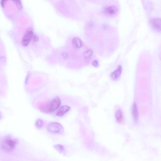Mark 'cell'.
Instances as JSON below:
<instances>
[{"label":"cell","instance_id":"7c38bea8","mask_svg":"<svg viewBox=\"0 0 161 161\" xmlns=\"http://www.w3.org/2000/svg\"><path fill=\"white\" fill-rule=\"evenodd\" d=\"M72 42L73 45L76 48H80L82 46L81 41L79 38H74Z\"/></svg>","mask_w":161,"mask_h":161},{"label":"cell","instance_id":"ac0fdd59","mask_svg":"<svg viewBox=\"0 0 161 161\" xmlns=\"http://www.w3.org/2000/svg\"><path fill=\"white\" fill-rule=\"evenodd\" d=\"M63 57L65 58H66L68 57V54L67 53L65 52L63 53L62 54Z\"/></svg>","mask_w":161,"mask_h":161},{"label":"cell","instance_id":"d6986e66","mask_svg":"<svg viewBox=\"0 0 161 161\" xmlns=\"http://www.w3.org/2000/svg\"><path fill=\"white\" fill-rule=\"evenodd\" d=\"M7 0H1V5L2 7L3 6L4 3Z\"/></svg>","mask_w":161,"mask_h":161},{"label":"cell","instance_id":"9a60e30c","mask_svg":"<svg viewBox=\"0 0 161 161\" xmlns=\"http://www.w3.org/2000/svg\"><path fill=\"white\" fill-rule=\"evenodd\" d=\"M16 5L17 8L19 10H21L22 8L21 0H12Z\"/></svg>","mask_w":161,"mask_h":161},{"label":"cell","instance_id":"5bb4252c","mask_svg":"<svg viewBox=\"0 0 161 161\" xmlns=\"http://www.w3.org/2000/svg\"><path fill=\"white\" fill-rule=\"evenodd\" d=\"M43 124H44V122L41 119H39L35 122V127L38 129H41L43 127Z\"/></svg>","mask_w":161,"mask_h":161},{"label":"cell","instance_id":"4fadbf2b","mask_svg":"<svg viewBox=\"0 0 161 161\" xmlns=\"http://www.w3.org/2000/svg\"><path fill=\"white\" fill-rule=\"evenodd\" d=\"M93 51L91 49L86 51L84 53V56L85 59H90L93 54Z\"/></svg>","mask_w":161,"mask_h":161},{"label":"cell","instance_id":"7a4b0ae2","mask_svg":"<svg viewBox=\"0 0 161 161\" xmlns=\"http://www.w3.org/2000/svg\"><path fill=\"white\" fill-rule=\"evenodd\" d=\"M61 100L59 97H56L47 104L42 105L40 108L42 111L45 112L52 113L56 111L60 107Z\"/></svg>","mask_w":161,"mask_h":161},{"label":"cell","instance_id":"8992f818","mask_svg":"<svg viewBox=\"0 0 161 161\" xmlns=\"http://www.w3.org/2000/svg\"><path fill=\"white\" fill-rule=\"evenodd\" d=\"M70 109V107L68 105L62 106L59 109L56 113V115L57 116L59 117L63 116L69 111Z\"/></svg>","mask_w":161,"mask_h":161},{"label":"cell","instance_id":"30bf717a","mask_svg":"<svg viewBox=\"0 0 161 161\" xmlns=\"http://www.w3.org/2000/svg\"><path fill=\"white\" fill-rule=\"evenodd\" d=\"M116 120L119 123L122 122L123 120V116L122 112L120 109H117L116 112Z\"/></svg>","mask_w":161,"mask_h":161},{"label":"cell","instance_id":"e0dca14e","mask_svg":"<svg viewBox=\"0 0 161 161\" xmlns=\"http://www.w3.org/2000/svg\"><path fill=\"white\" fill-rule=\"evenodd\" d=\"M33 38L34 41H37L38 40V37L36 35H33Z\"/></svg>","mask_w":161,"mask_h":161},{"label":"cell","instance_id":"52a82bcc","mask_svg":"<svg viewBox=\"0 0 161 161\" xmlns=\"http://www.w3.org/2000/svg\"><path fill=\"white\" fill-rule=\"evenodd\" d=\"M132 113L133 120L136 123L138 119V112L137 104L135 102L133 103L132 106Z\"/></svg>","mask_w":161,"mask_h":161},{"label":"cell","instance_id":"277c9868","mask_svg":"<svg viewBox=\"0 0 161 161\" xmlns=\"http://www.w3.org/2000/svg\"><path fill=\"white\" fill-rule=\"evenodd\" d=\"M150 24L152 29L155 32L161 33V19L154 18L150 21Z\"/></svg>","mask_w":161,"mask_h":161},{"label":"cell","instance_id":"ba28073f","mask_svg":"<svg viewBox=\"0 0 161 161\" xmlns=\"http://www.w3.org/2000/svg\"><path fill=\"white\" fill-rule=\"evenodd\" d=\"M122 66H119L118 68L112 73L110 75L112 79L114 80H117L120 76L122 71Z\"/></svg>","mask_w":161,"mask_h":161},{"label":"cell","instance_id":"5b68a950","mask_svg":"<svg viewBox=\"0 0 161 161\" xmlns=\"http://www.w3.org/2000/svg\"><path fill=\"white\" fill-rule=\"evenodd\" d=\"M33 30L31 29L27 30L23 37L22 41V44L23 46H26L29 44V43L33 38Z\"/></svg>","mask_w":161,"mask_h":161},{"label":"cell","instance_id":"6da1fadb","mask_svg":"<svg viewBox=\"0 0 161 161\" xmlns=\"http://www.w3.org/2000/svg\"><path fill=\"white\" fill-rule=\"evenodd\" d=\"M17 140L10 136L4 137L1 141V146L3 151L9 153L13 151L16 147Z\"/></svg>","mask_w":161,"mask_h":161},{"label":"cell","instance_id":"8fae6325","mask_svg":"<svg viewBox=\"0 0 161 161\" xmlns=\"http://www.w3.org/2000/svg\"><path fill=\"white\" fill-rule=\"evenodd\" d=\"M105 11L106 13L108 14H114L116 13L117 8L115 6H111L105 9Z\"/></svg>","mask_w":161,"mask_h":161},{"label":"cell","instance_id":"2e32d148","mask_svg":"<svg viewBox=\"0 0 161 161\" xmlns=\"http://www.w3.org/2000/svg\"><path fill=\"white\" fill-rule=\"evenodd\" d=\"M92 64L93 66L95 67V68H98L99 66V63H98V62L96 60L93 61Z\"/></svg>","mask_w":161,"mask_h":161},{"label":"cell","instance_id":"9c48e42d","mask_svg":"<svg viewBox=\"0 0 161 161\" xmlns=\"http://www.w3.org/2000/svg\"><path fill=\"white\" fill-rule=\"evenodd\" d=\"M54 148L59 153L62 155L66 154V150L63 146L60 144H55L54 146Z\"/></svg>","mask_w":161,"mask_h":161},{"label":"cell","instance_id":"3957f363","mask_svg":"<svg viewBox=\"0 0 161 161\" xmlns=\"http://www.w3.org/2000/svg\"><path fill=\"white\" fill-rule=\"evenodd\" d=\"M48 130L50 132L59 134L64 131L63 127L59 123L56 122L50 123L48 127Z\"/></svg>","mask_w":161,"mask_h":161}]
</instances>
